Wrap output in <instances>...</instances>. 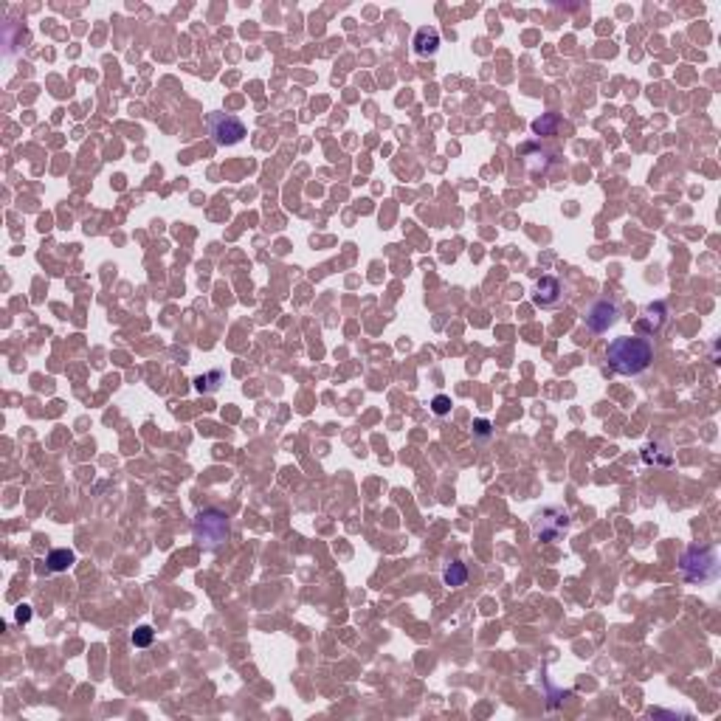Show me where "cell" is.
<instances>
[{
  "label": "cell",
  "instance_id": "obj_1",
  "mask_svg": "<svg viewBox=\"0 0 721 721\" xmlns=\"http://www.w3.org/2000/svg\"><path fill=\"white\" fill-rule=\"evenodd\" d=\"M606 360L609 367L617 372V375H643L651 364H654V347L648 338H640V336H620L609 344L606 349Z\"/></svg>",
  "mask_w": 721,
  "mask_h": 721
},
{
  "label": "cell",
  "instance_id": "obj_2",
  "mask_svg": "<svg viewBox=\"0 0 721 721\" xmlns=\"http://www.w3.org/2000/svg\"><path fill=\"white\" fill-rule=\"evenodd\" d=\"M192 532L206 550H217L228 541V516L217 507H206L195 516Z\"/></svg>",
  "mask_w": 721,
  "mask_h": 721
},
{
  "label": "cell",
  "instance_id": "obj_3",
  "mask_svg": "<svg viewBox=\"0 0 721 721\" xmlns=\"http://www.w3.org/2000/svg\"><path fill=\"white\" fill-rule=\"evenodd\" d=\"M679 569H682V578L687 583H707L715 578L718 572V558H715V550L713 547H690L685 550L682 561H679Z\"/></svg>",
  "mask_w": 721,
  "mask_h": 721
},
{
  "label": "cell",
  "instance_id": "obj_4",
  "mask_svg": "<svg viewBox=\"0 0 721 721\" xmlns=\"http://www.w3.org/2000/svg\"><path fill=\"white\" fill-rule=\"evenodd\" d=\"M206 127H208V136H212V141L217 147H234L246 138L243 118H237L231 113H208Z\"/></svg>",
  "mask_w": 721,
  "mask_h": 721
},
{
  "label": "cell",
  "instance_id": "obj_5",
  "mask_svg": "<svg viewBox=\"0 0 721 721\" xmlns=\"http://www.w3.org/2000/svg\"><path fill=\"white\" fill-rule=\"evenodd\" d=\"M569 527V513L561 507H544L532 521V532L538 541H558Z\"/></svg>",
  "mask_w": 721,
  "mask_h": 721
},
{
  "label": "cell",
  "instance_id": "obj_6",
  "mask_svg": "<svg viewBox=\"0 0 721 721\" xmlns=\"http://www.w3.org/2000/svg\"><path fill=\"white\" fill-rule=\"evenodd\" d=\"M583 321L592 333H606L609 327H614L620 321V308L614 302H609V299H597V302L586 310Z\"/></svg>",
  "mask_w": 721,
  "mask_h": 721
},
{
  "label": "cell",
  "instance_id": "obj_7",
  "mask_svg": "<svg viewBox=\"0 0 721 721\" xmlns=\"http://www.w3.org/2000/svg\"><path fill=\"white\" fill-rule=\"evenodd\" d=\"M532 302L538 308H558L563 302V285L561 279L555 277H541L535 282V293H532Z\"/></svg>",
  "mask_w": 721,
  "mask_h": 721
},
{
  "label": "cell",
  "instance_id": "obj_8",
  "mask_svg": "<svg viewBox=\"0 0 721 721\" xmlns=\"http://www.w3.org/2000/svg\"><path fill=\"white\" fill-rule=\"evenodd\" d=\"M440 51V32L434 25H423L417 28L414 34V54L417 56H434Z\"/></svg>",
  "mask_w": 721,
  "mask_h": 721
},
{
  "label": "cell",
  "instance_id": "obj_9",
  "mask_svg": "<svg viewBox=\"0 0 721 721\" xmlns=\"http://www.w3.org/2000/svg\"><path fill=\"white\" fill-rule=\"evenodd\" d=\"M663 321H665V305H663V302H654V305L645 308V319H640L637 327L645 330V333H656V330L663 327Z\"/></svg>",
  "mask_w": 721,
  "mask_h": 721
},
{
  "label": "cell",
  "instance_id": "obj_10",
  "mask_svg": "<svg viewBox=\"0 0 721 721\" xmlns=\"http://www.w3.org/2000/svg\"><path fill=\"white\" fill-rule=\"evenodd\" d=\"M45 563H48L51 572H65V569H71L76 563V555H74V550H51Z\"/></svg>",
  "mask_w": 721,
  "mask_h": 721
},
{
  "label": "cell",
  "instance_id": "obj_11",
  "mask_svg": "<svg viewBox=\"0 0 721 721\" xmlns=\"http://www.w3.org/2000/svg\"><path fill=\"white\" fill-rule=\"evenodd\" d=\"M442 581H445V586H451V589L465 586V581H468V566H465V563H460V561L448 563V566L442 569Z\"/></svg>",
  "mask_w": 721,
  "mask_h": 721
},
{
  "label": "cell",
  "instance_id": "obj_12",
  "mask_svg": "<svg viewBox=\"0 0 721 721\" xmlns=\"http://www.w3.org/2000/svg\"><path fill=\"white\" fill-rule=\"evenodd\" d=\"M558 125H561V116H558V113H544L541 118H535V122H532V133H535V136H555Z\"/></svg>",
  "mask_w": 721,
  "mask_h": 721
},
{
  "label": "cell",
  "instance_id": "obj_13",
  "mask_svg": "<svg viewBox=\"0 0 721 721\" xmlns=\"http://www.w3.org/2000/svg\"><path fill=\"white\" fill-rule=\"evenodd\" d=\"M220 380H223V372L215 369V372H208V375H200V378L195 380V389H197V392H217Z\"/></svg>",
  "mask_w": 721,
  "mask_h": 721
},
{
  "label": "cell",
  "instance_id": "obj_14",
  "mask_svg": "<svg viewBox=\"0 0 721 721\" xmlns=\"http://www.w3.org/2000/svg\"><path fill=\"white\" fill-rule=\"evenodd\" d=\"M153 637H155V631H153V628H149V625H138V628L133 631L130 643H133L136 648H147L149 643H153Z\"/></svg>",
  "mask_w": 721,
  "mask_h": 721
},
{
  "label": "cell",
  "instance_id": "obj_15",
  "mask_svg": "<svg viewBox=\"0 0 721 721\" xmlns=\"http://www.w3.org/2000/svg\"><path fill=\"white\" fill-rule=\"evenodd\" d=\"M431 411H434L437 417H445V414L451 411V398H445V395H437V398L431 400Z\"/></svg>",
  "mask_w": 721,
  "mask_h": 721
},
{
  "label": "cell",
  "instance_id": "obj_16",
  "mask_svg": "<svg viewBox=\"0 0 721 721\" xmlns=\"http://www.w3.org/2000/svg\"><path fill=\"white\" fill-rule=\"evenodd\" d=\"M473 434H476L479 440H491L493 431H491V423H488V420H476V423H473Z\"/></svg>",
  "mask_w": 721,
  "mask_h": 721
},
{
  "label": "cell",
  "instance_id": "obj_17",
  "mask_svg": "<svg viewBox=\"0 0 721 721\" xmlns=\"http://www.w3.org/2000/svg\"><path fill=\"white\" fill-rule=\"evenodd\" d=\"M28 620H32V609L20 606V609H17V623H28Z\"/></svg>",
  "mask_w": 721,
  "mask_h": 721
}]
</instances>
